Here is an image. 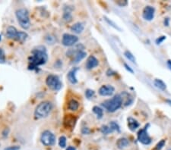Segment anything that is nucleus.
Segmentation results:
<instances>
[{"label": "nucleus", "mask_w": 171, "mask_h": 150, "mask_svg": "<svg viewBox=\"0 0 171 150\" xmlns=\"http://www.w3.org/2000/svg\"><path fill=\"white\" fill-rule=\"evenodd\" d=\"M48 60V54L46 47L38 46L31 51V55L28 58V69L31 71H37L40 66L46 63Z\"/></svg>", "instance_id": "1"}, {"label": "nucleus", "mask_w": 171, "mask_h": 150, "mask_svg": "<svg viewBox=\"0 0 171 150\" xmlns=\"http://www.w3.org/2000/svg\"><path fill=\"white\" fill-rule=\"evenodd\" d=\"M53 109V104L50 101H43L38 104L34 110V118L36 119H42L46 118Z\"/></svg>", "instance_id": "2"}, {"label": "nucleus", "mask_w": 171, "mask_h": 150, "mask_svg": "<svg viewBox=\"0 0 171 150\" xmlns=\"http://www.w3.org/2000/svg\"><path fill=\"white\" fill-rule=\"evenodd\" d=\"M15 16L19 25L24 30H28L31 27V20L29 17V12L27 8H21L15 12Z\"/></svg>", "instance_id": "3"}, {"label": "nucleus", "mask_w": 171, "mask_h": 150, "mask_svg": "<svg viewBox=\"0 0 171 150\" xmlns=\"http://www.w3.org/2000/svg\"><path fill=\"white\" fill-rule=\"evenodd\" d=\"M123 105V99L120 95H116L112 99L104 101L101 103V105L108 112L113 113L120 109Z\"/></svg>", "instance_id": "4"}, {"label": "nucleus", "mask_w": 171, "mask_h": 150, "mask_svg": "<svg viewBox=\"0 0 171 150\" xmlns=\"http://www.w3.org/2000/svg\"><path fill=\"white\" fill-rule=\"evenodd\" d=\"M46 84L50 90L53 91H59L62 87V83L57 75L50 74L46 79Z\"/></svg>", "instance_id": "5"}, {"label": "nucleus", "mask_w": 171, "mask_h": 150, "mask_svg": "<svg viewBox=\"0 0 171 150\" xmlns=\"http://www.w3.org/2000/svg\"><path fill=\"white\" fill-rule=\"evenodd\" d=\"M41 142L45 146H52L56 143V136L50 130H44L41 134Z\"/></svg>", "instance_id": "6"}, {"label": "nucleus", "mask_w": 171, "mask_h": 150, "mask_svg": "<svg viewBox=\"0 0 171 150\" xmlns=\"http://www.w3.org/2000/svg\"><path fill=\"white\" fill-rule=\"evenodd\" d=\"M78 41V37L76 35L70 34H64L62 35V44L67 47H71L76 45V43Z\"/></svg>", "instance_id": "7"}, {"label": "nucleus", "mask_w": 171, "mask_h": 150, "mask_svg": "<svg viewBox=\"0 0 171 150\" xmlns=\"http://www.w3.org/2000/svg\"><path fill=\"white\" fill-rule=\"evenodd\" d=\"M138 139H139V142L144 145H149L151 143V139L148 134L147 126L139 130V133H138Z\"/></svg>", "instance_id": "8"}, {"label": "nucleus", "mask_w": 171, "mask_h": 150, "mask_svg": "<svg viewBox=\"0 0 171 150\" xmlns=\"http://www.w3.org/2000/svg\"><path fill=\"white\" fill-rule=\"evenodd\" d=\"M77 118L72 115H67L64 117L63 125L67 129H73L76 126Z\"/></svg>", "instance_id": "9"}, {"label": "nucleus", "mask_w": 171, "mask_h": 150, "mask_svg": "<svg viewBox=\"0 0 171 150\" xmlns=\"http://www.w3.org/2000/svg\"><path fill=\"white\" fill-rule=\"evenodd\" d=\"M114 92L115 88L111 85H103L98 90V93L102 96H110Z\"/></svg>", "instance_id": "10"}, {"label": "nucleus", "mask_w": 171, "mask_h": 150, "mask_svg": "<svg viewBox=\"0 0 171 150\" xmlns=\"http://www.w3.org/2000/svg\"><path fill=\"white\" fill-rule=\"evenodd\" d=\"M154 12L155 9L154 8L151 6H146L145 8L143 10L142 16L143 18L146 21H151L153 20L154 17Z\"/></svg>", "instance_id": "11"}, {"label": "nucleus", "mask_w": 171, "mask_h": 150, "mask_svg": "<svg viewBox=\"0 0 171 150\" xmlns=\"http://www.w3.org/2000/svg\"><path fill=\"white\" fill-rule=\"evenodd\" d=\"M19 31L15 28L13 26H8L6 29V37L9 40H16L17 37H18Z\"/></svg>", "instance_id": "12"}, {"label": "nucleus", "mask_w": 171, "mask_h": 150, "mask_svg": "<svg viewBox=\"0 0 171 150\" xmlns=\"http://www.w3.org/2000/svg\"><path fill=\"white\" fill-rule=\"evenodd\" d=\"M78 70H79L78 68L75 67V68H71L70 71L68 72L67 78L71 84H76V83H78V79H77L76 77V74H77V71H78Z\"/></svg>", "instance_id": "13"}, {"label": "nucleus", "mask_w": 171, "mask_h": 150, "mask_svg": "<svg viewBox=\"0 0 171 150\" xmlns=\"http://www.w3.org/2000/svg\"><path fill=\"white\" fill-rule=\"evenodd\" d=\"M99 62L98 60H97V59L96 58L95 56H94V55H90V56L88 57V59H87V62H86V68L88 70H91L93 68H95L97 67V65H98Z\"/></svg>", "instance_id": "14"}, {"label": "nucleus", "mask_w": 171, "mask_h": 150, "mask_svg": "<svg viewBox=\"0 0 171 150\" xmlns=\"http://www.w3.org/2000/svg\"><path fill=\"white\" fill-rule=\"evenodd\" d=\"M73 11V8H71V6H66L63 8V15H62V18L67 23H69L72 21V15L71 12Z\"/></svg>", "instance_id": "15"}, {"label": "nucleus", "mask_w": 171, "mask_h": 150, "mask_svg": "<svg viewBox=\"0 0 171 150\" xmlns=\"http://www.w3.org/2000/svg\"><path fill=\"white\" fill-rule=\"evenodd\" d=\"M84 30H85V24L81 22H77L71 27V31L77 34H81Z\"/></svg>", "instance_id": "16"}, {"label": "nucleus", "mask_w": 171, "mask_h": 150, "mask_svg": "<svg viewBox=\"0 0 171 150\" xmlns=\"http://www.w3.org/2000/svg\"><path fill=\"white\" fill-rule=\"evenodd\" d=\"M120 95L121 96L122 99H123V104L124 103L125 106L129 105H131V103L133 102V99H132V96H131L130 94H129L128 92H123V93L120 94Z\"/></svg>", "instance_id": "17"}, {"label": "nucleus", "mask_w": 171, "mask_h": 150, "mask_svg": "<svg viewBox=\"0 0 171 150\" xmlns=\"http://www.w3.org/2000/svg\"><path fill=\"white\" fill-rule=\"evenodd\" d=\"M129 145V141L127 138H125V137H121L117 140L116 142V146L120 149H123L126 148L127 146Z\"/></svg>", "instance_id": "18"}, {"label": "nucleus", "mask_w": 171, "mask_h": 150, "mask_svg": "<svg viewBox=\"0 0 171 150\" xmlns=\"http://www.w3.org/2000/svg\"><path fill=\"white\" fill-rule=\"evenodd\" d=\"M127 121H128V127L129 128L130 130L132 131H135L136 129L139 127V123L136 121L135 119H134L133 118H128L127 119Z\"/></svg>", "instance_id": "19"}, {"label": "nucleus", "mask_w": 171, "mask_h": 150, "mask_svg": "<svg viewBox=\"0 0 171 150\" xmlns=\"http://www.w3.org/2000/svg\"><path fill=\"white\" fill-rule=\"evenodd\" d=\"M79 102L76 100V99H71L68 102V109H69V110H70V111H77L78 109V108H79Z\"/></svg>", "instance_id": "20"}, {"label": "nucleus", "mask_w": 171, "mask_h": 150, "mask_svg": "<svg viewBox=\"0 0 171 150\" xmlns=\"http://www.w3.org/2000/svg\"><path fill=\"white\" fill-rule=\"evenodd\" d=\"M154 83L155 87H158L160 90H163V91H164V90H166V89H167V85H166V83L162 80L155 79L154 81Z\"/></svg>", "instance_id": "21"}, {"label": "nucleus", "mask_w": 171, "mask_h": 150, "mask_svg": "<svg viewBox=\"0 0 171 150\" xmlns=\"http://www.w3.org/2000/svg\"><path fill=\"white\" fill-rule=\"evenodd\" d=\"M92 111L95 114L97 115V118L98 119H101L103 118V115H104V111L99 106H94L93 109H92Z\"/></svg>", "instance_id": "22"}, {"label": "nucleus", "mask_w": 171, "mask_h": 150, "mask_svg": "<svg viewBox=\"0 0 171 150\" xmlns=\"http://www.w3.org/2000/svg\"><path fill=\"white\" fill-rule=\"evenodd\" d=\"M27 37H28V34H27V33L24 32V31H19L16 41L23 43V42H24L27 39Z\"/></svg>", "instance_id": "23"}, {"label": "nucleus", "mask_w": 171, "mask_h": 150, "mask_svg": "<svg viewBox=\"0 0 171 150\" xmlns=\"http://www.w3.org/2000/svg\"><path fill=\"white\" fill-rule=\"evenodd\" d=\"M100 131H101V133H102L103 134H104V135H107V134H112L113 132H114L112 130V128L109 126V124L103 125L100 128Z\"/></svg>", "instance_id": "24"}, {"label": "nucleus", "mask_w": 171, "mask_h": 150, "mask_svg": "<svg viewBox=\"0 0 171 150\" xmlns=\"http://www.w3.org/2000/svg\"><path fill=\"white\" fill-rule=\"evenodd\" d=\"M45 40H46V42L48 43V44L53 45L56 43V39L55 36H53V35L49 34L47 35V36H46V37H45Z\"/></svg>", "instance_id": "25"}, {"label": "nucleus", "mask_w": 171, "mask_h": 150, "mask_svg": "<svg viewBox=\"0 0 171 150\" xmlns=\"http://www.w3.org/2000/svg\"><path fill=\"white\" fill-rule=\"evenodd\" d=\"M124 55L125 56V58L130 61V62H133V63H135V58L133 55L132 54V52L126 50L125 52H124Z\"/></svg>", "instance_id": "26"}, {"label": "nucleus", "mask_w": 171, "mask_h": 150, "mask_svg": "<svg viewBox=\"0 0 171 150\" xmlns=\"http://www.w3.org/2000/svg\"><path fill=\"white\" fill-rule=\"evenodd\" d=\"M104 20H105V21H106V23H107L108 24H109V25H110V26H111V27H113V28H114V29H116V30H118L121 31V29H120V27H118V26H117V25H116V24H115V23H114V22H113V21H111V20H110V19H109V18H108V17H106V16H104Z\"/></svg>", "instance_id": "27"}, {"label": "nucleus", "mask_w": 171, "mask_h": 150, "mask_svg": "<svg viewBox=\"0 0 171 150\" xmlns=\"http://www.w3.org/2000/svg\"><path fill=\"white\" fill-rule=\"evenodd\" d=\"M66 137L65 136H61L59 139V146L61 148H65L66 146Z\"/></svg>", "instance_id": "28"}, {"label": "nucleus", "mask_w": 171, "mask_h": 150, "mask_svg": "<svg viewBox=\"0 0 171 150\" xmlns=\"http://www.w3.org/2000/svg\"><path fill=\"white\" fill-rule=\"evenodd\" d=\"M109 126L112 128V130L113 131H117V132H120V127L119 126V124L116 122L115 121H112L109 124Z\"/></svg>", "instance_id": "29"}, {"label": "nucleus", "mask_w": 171, "mask_h": 150, "mask_svg": "<svg viewBox=\"0 0 171 150\" xmlns=\"http://www.w3.org/2000/svg\"><path fill=\"white\" fill-rule=\"evenodd\" d=\"M6 61V53L2 49L0 48V64H5Z\"/></svg>", "instance_id": "30"}, {"label": "nucleus", "mask_w": 171, "mask_h": 150, "mask_svg": "<svg viewBox=\"0 0 171 150\" xmlns=\"http://www.w3.org/2000/svg\"><path fill=\"white\" fill-rule=\"evenodd\" d=\"M95 92L94 91V90H90V89H88V90H85V96H86L87 99H91L92 97L95 96Z\"/></svg>", "instance_id": "31"}, {"label": "nucleus", "mask_w": 171, "mask_h": 150, "mask_svg": "<svg viewBox=\"0 0 171 150\" xmlns=\"http://www.w3.org/2000/svg\"><path fill=\"white\" fill-rule=\"evenodd\" d=\"M166 141L164 139H162V140H160L159 143H158V144L156 145V146H155V149L156 150H161L163 149V147L164 146Z\"/></svg>", "instance_id": "32"}, {"label": "nucleus", "mask_w": 171, "mask_h": 150, "mask_svg": "<svg viewBox=\"0 0 171 150\" xmlns=\"http://www.w3.org/2000/svg\"><path fill=\"white\" fill-rule=\"evenodd\" d=\"M166 40V36H160L159 38H158V39L156 40V43L158 45L160 44L161 43H163L164 41Z\"/></svg>", "instance_id": "33"}, {"label": "nucleus", "mask_w": 171, "mask_h": 150, "mask_svg": "<svg viewBox=\"0 0 171 150\" xmlns=\"http://www.w3.org/2000/svg\"><path fill=\"white\" fill-rule=\"evenodd\" d=\"M116 3H117V5H119V6L121 7L126 6L127 5H128V2H127L126 0H123V1H118L116 2Z\"/></svg>", "instance_id": "34"}, {"label": "nucleus", "mask_w": 171, "mask_h": 150, "mask_svg": "<svg viewBox=\"0 0 171 150\" xmlns=\"http://www.w3.org/2000/svg\"><path fill=\"white\" fill-rule=\"evenodd\" d=\"M81 133H82L84 135H86V134H89L90 133V130L88 127H83V128L81 129Z\"/></svg>", "instance_id": "35"}, {"label": "nucleus", "mask_w": 171, "mask_h": 150, "mask_svg": "<svg viewBox=\"0 0 171 150\" xmlns=\"http://www.w3.org/2000/svg\"><path fill=\"white\" fill-rule=\"evenodd\" d=\"M4 150H20V146H8Z\"/></svg>", "instance_id": "36"}, {"label": "nucleus", "mask_w": 171, "mask_h": 150, "mask_svg": "<svg viewBox=\"0 0 171 150\" xmlns=\"http://www.w3.org/2000/svg\"><path fill=\"white\" fill-rule=\"evenodd\" d=\"M124 67H125V68L127 70V71H129V72H130V73H132V74H133L134 73V71L133 70H132V68H131V67L128 64H126V63H124Z\"/></svg>", "instance_id": "37"}, {"label": "nucleus", "mask_w": 171, "mask_h": 150, "mask_svg": "<svg viewBox=\"0 0 171 150\" xmlns=\"http://www.w3.org/2000/svg\"><path fill=\"white\" fill-rule=\"evenodd\" d=\"M54 65H55V67H56V68H61V66L62 65V61H60V60L56 61V63H55V64H54Z\"/></svg>", "instance_id": "38"}, {"label": "nucleus", "mask_w": 171, "mask_h": 150, "mask_svg": "<svg viewBox=\"0 0 171 150\" xmlns=\"http://www.w3.org/2000/svg\"><path fill=\"white\" fill-rule=\"evenodd\" d=\"M169 21H170V20H169V18H167H167H165L164 22V25L167 26H167H169Z\"/></svg>", "instance_id": "39"}, {"label": "nucleus", "mask_w": 171, "mask_h": 150, "mask_svg": "<svg viewBox=\"0 0 171 150\" xmlns=\"http://www.w3.org/2000/svg\"><path fill=\"white\" fill-rule=\"evenodd\" d=\"M66 150H76V147H74V146H69V147L67 148V149H66Z\"/></svg>", "instance_id": "40"}, {"label": "nucleus", "mask_w": 171, "mask_h": 150, "mask_svg": "<svg viewBox=\"0 0 171 150\" xmlns=\"http://www.w3.org/2000/svg\"><path fill=\"white\" fill-rule=\"evenodd\" d=\"M167 65H168L169 68L171 70V60H168L167 61Z\"/></svg>", "instance_id": "41"}, {"label": "nucleus", "mask_w": 171, "mask_h": 150, "mask_svg": "<svg viewBox=\"0 0 171 150\" xmlns=\"http://www.w3.org/2000/svg\"><path fill=\"white\" fill-rule=\"evenodd\" d=\"M166 102H168L169 104L171 105V100H170V99H167V100H166Z\"/></svg>", "instance_id": "42"}, {"label": "nucleus", "mask_w": 171, "mask_h": 150, "mask_svg": "<svg viewBox=\"0 0 171 150\" xmlns=\"http://www.w3.org/2000/svg\"><path fill=\"white\" fill-rule=\"evenodd\" d=\"M170 150H171V149H170Z\"/></svg>", "instance_id": "43"}]
</instances>
